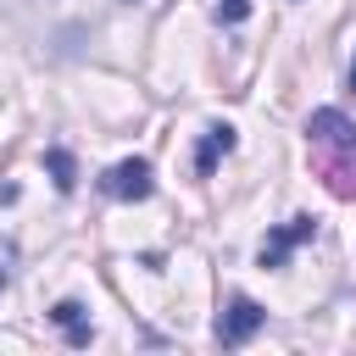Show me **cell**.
I'll return each instance as SVG.
<instances>
[{
	"label": "cell",
	"mask_w": 356,
	"mask_h": 356,
	"mask_svg": "<svg viewBox=\"0 0 356 356\" xmlns=\"http://www.w3.org/2000/svg\"><path fill=\"white\" fill-rule=\"evenodd\" d=\"M312 167H317V178H323L339 200H356V134H345V139H317V145H312Z\"/></svg>",
	"instance_id": "obj_1"
},
{
	"label": "cell",
	"mask_w": 356,
	"mask_h": 356,
	"mask_svg": "<svg viewBox=\"0 0 356 356\" xmlns=\"http://www.w3.org/2000/svg\"><path fill=\"white\" fill-rule=\"evenodd\" d=\"M312 234H317V217H306V211H295L289 222H278V228H273V234L261 239V250H256V261H261L267 273H278V267L289 261V250H295V245H306Z\"/></svg>",
	"instance_id": "obj_2"
},
{
	"label": "cell",
	"mask_w": 356,
	"mask_h": 356,
	"mask_svg": "<svg viewBox=\"0 0 356 356\" xmlns=\"http://www.w3.org/2000/svg\"><path fill=\"white\" fill-rule=\"evenodd\" d=\"M267 323V306H256L250 295H228V306H222V317H217V345H245V339H256V328Z\"/></svg>",
	"instance_id": "obj_3"
},
{
	"label": "cell",
	"mask_w": 356,
	"mask_h": 356,
	"mask_svg": "<svg viewBox=\"0 0 356 356\" xmlns=\"http://www.w3.org/2000/svg\"><path fill=\"white\" fill-rule=\"evenodd\" d=\"M100 189H106L111 200H150V195H156V178H150V161H145V156H128V161H117V167H106V178H100Z\"/></svg>",
	"instance_id": "obj_4"
},
{
	"label": "cell",
	"mask_w": 356,
	"mask_h": 356,
	"mask_svg": "<svg viewBox=\"0 0 356 356\" xmlns=\"http://www.w3.org/2000/svg\"><path fill=\"white\" fill-rule=\"evenodd\" d=\"M234 128L228 122H211L206 134H200V150H195V178H211V167H217V156H228L234 150Z\"/></svg>",
	"instance_id": "obj_5"
},
{
	"label": "cell",
	"mask_w": 356,
	"mask_h": 356,
	"mask_svg": "<svg viewBox=\"0 0 356 356\" xmlns=\"http://www.w3.org/2000/svg\"><path fill=\"white\" fill-rule=\"evenodd\" d=\"M50 323H61V328H67V345H72V350H83V345L95 339L89 312H83L78 300H56V306H50Z\"/></svg>",
	"instance_id": "obj_6"
},
{
	"label": "cell",
	"mask_w": 356,
	"mask_h": 356,
	"mask_svg": "<svg viewBox=\"0 0 356 356\" xmlns=\"http://www.w3.org/2000/svg\"><path fill=\"white\" fill-rule=\"evenodd\" d=\"M44 167H50V184H56L61 195H72V189H78V161H72V150L50 145V150H44Z\"/></svg>",
	"instance_id": "obj_7"
},
{
	"label": "cell",
	"mask_w": 356,
	"mask_h": 356,
	"mask_svg": "<svg viewBox=\"0 0 356 356\" xmlns=\"http://www.w3.org/2000/svg\"><path fill=\"white\" fill-rule=\"evenodd\" d=\"M11 278H17V245L0 234V295L11 289Z\"/></svg>",
	"instance_id": "obj_8"
},
{
	"label": "cell",
	"mask_w": 356,
	"mask_h": 356,
	"mask_svg": "<svg viewBox=\"0 0 356 356\" xmlns=\"http://www.w3.org/2000/svg\"><path fill=\"white\" fill-rule=\"evenodd\" d=\"M250 17V0H217V22H245Z\"/></svg>",
	"instance_id": "obj_9"
},
{
	"label": "cell",
	"mask_w": 356,
	"mask_h": 356,
	"mask_svg": "<svg viewBox=\"0 0 356 356\" xmlns=\"http://www.w3.org/2000/svg\"><path fill=\"white\" fill-rule=\"evenodd\" d=\"M350 89H356V61H350Z\"/></svg>",
	"instance_id": "obj_10"
},
{
	"label": "cell",
	"mask_w": 356,
	"mask_h": 356,
	"mask_svg": "<svg viewBox=\"0 0 356 356\" xmlns=\"http://www.w3.org/2000/svg\"><path fill=\"white\" fill-rule=\"evenodd\" d=\"M122 6H134V0H122Z\"/></svg>",
	"instance_id": "obj_11"
}]
</instances>
